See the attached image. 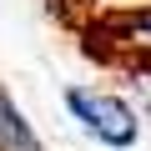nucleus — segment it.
Instances as JSON below:
<instances>
[{"label":"nucleus","mask_w":151,"mask_h":151,"mask_svg":"<svg viewBox=\"0 0 151 151\" xmlns=\"http://www.w3.org/2000/svg\"><path fill=\"white\" fill-rule=\"evenodd\" d=\"M65 116L81 126V136H91L106 151H136L141 146V111L106 91V86H65Z\"/></svg>","instance_id":"f257e3e1"},{"label":"nucleus","mask_w":151,"mask_h":151,"mask_svg":"<svg viewBox=\"0 0 151 151\" xmlns=\"http://www.w3.org/2000/svg\"><path fill=\"white\" fill-rule=\"evenodd\" d=\"M5 101H10V91H5V81H0V106H5Z\"/></svg>","instance_id":"f03ea898"}]
</instances>
